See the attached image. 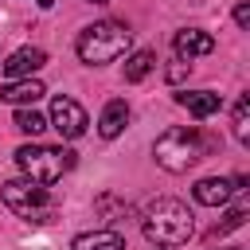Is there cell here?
Masks as SVG:
<instances>
[{
    "label": "cell",
    "instance_id": "277c9868",
    "mask_svg": "<svg viewBox=\"0 0 250 250\" xmlns=\"http://www.w3.org/2000/svg\"><path fill=\"white\" fill-rule=\"evenodd\" d=\"M16 164L35 184H59L74 168V152L62 148V145H20L16 148Z\"/></svg>",
    "mask_w": 250,
    "mask_h": 250
},
{
    "label": "cell",
    "instance_id": "e0dca14e",
    "mask_svg": "<svg viewBox=\"0 0 250 250\" xmlns=\"http://www.w3.org/2000/svg\"><path fill=\"white\" fill-rule=\"evenodd\" d=\"M242 223H246V207H234V211H227V215H223V223H219L211 234L219 238V234H227V230H234V227H242Z\"/></svg>",
    "mask_w": 250,
    "mask_h": 250
},
{
    "label": "cell",
    "instance_id": "4fadbf2b",
    "mask_svg": "<svg viewBox=\"0 0 250 250\" xmlns=\"http://www.w3.org/2000/svg\"><path fill=\"white\" fill-rule=\"evenodd\" d=\"M70 250H125V238L117 230H86L70 242Z\"/></svg>",
    "mask_w": 250,
    "mask_h": 250
},
{
    "label": "cell",
    "instance_id": "7c38bea8",
    "mask_svg": "<svg viewBox=\"0 0 250 250\" xmlns=\"http://www.w3.org/2000/svg\"><path fill=\"white\" fill-rule=\"evenodd\" d=\"M125 125H129V105H125L121 98L105 102V109H102V117H98V133H102L105 141H113V137H121Z\"/></svg>",
    "mask_w": 250,
    "mask_h": 250
},
{
    "label": "cell",
    "instance_id": "52a82bcc",
    "mask_svg": "<svg viewBox=\"0 0 250 250\" xmlns=\"http://www.w3.org/2000/svg\"><path fill=\"white\" fill-rule=\"evenodd\" d=\"M172 51H176V59L191 62V59H199V55H211V51H215V39H211L207 31H199V27H184V31L172 35Z\"/></svg>",
    "mask_w": 250,
    "mask_h": 250
},
{
    "label": "cell",
    "instance_id": "7a4b0ae2",
    "mask_svg": "<svg viewBox=\"0 0 250 250\" xmlns=\"http://www.w3.org/2000/svg\"><path fill=\"white\" fill-rule=\"evenodd\" d=\"M129 39H133V31H129L121 20H98V23H90V27H82V31H78L74 51H78V59H82V62L102 66V62L121 59V55L129 51Z\"/></svg>",
    "mask_w": 250,
    "mask_h": 250
},
{
    "label": "cell",
    "instance_id": "5b68a950",
    "mask_svg": "<svg viewBox=\"0 0 250 250\" xmlns=\"http://www.w3.org/2000/svg\"><path fill=\"white\" fill-rule=\"evenodd\" d=\"M0 195H4L8 211H16L23 223H51L55 219V203H51L47 188L35 180H8L0 188Z\"/></svg>",
    "mask_w": 250,
    "mask_h": 250
},
{
    "label": "cell",
    "instance_id": "ac0fdd59",
    "mask_svg": "<svg viewBox=\"0 0 250 250\" xmlns=\"http://www.w3.org/2000/svg\"><path fill=\"white\" fill-rule=\"evenodd\" d=\"M191 70V62H184V59H176L172 66H168V82H184V74Z\"/></svg>",
    "mask_w": 250,
    "mask_h": 250
},
{
    "label": "cell",
    "instance_id": "7402d4cb",
    "mask_svg": "<svg viewBox=\"0 0 250 250\" xmlns=\"http://www.w3.org/2000/svg\"><path fill=\"white\" fill-rule=\"evenodd\" d=\"M227 250H242V246H227Z\"/></svg>",
    "mask_w": 250,
    "mask_h": 250
},
{
    "label": "cell",
    "instance_id": "30bf717a",
    "mask_svg": "<svg viewBox=\"0 0 250 250\" xmlns=\"http://www.w3.org/2000/svg\"><path fill=\"white\" fill-rule=\"evenodd\" d=\"M191 195H195V203H203V207H223V203L234 195V184L223 180V176H207V180H199V184L191 188Z\"/></svg>",
    "mask_w": 250,
    "mask_h": 250
},
{
    "label": "cell",
    "instance_id": "9a60e30c",
    "mask_svg": "<svg viewBox=\"0 0 250 250\" xmlns=\"http://www.w3.org/2000/svg\"><path fill=\"white\" fill-rule=\"evenodd\" d=\"M47 125H51V121H47L43 113H35V109H27V105H20V109H16V129H20V133H27V137H39Z\"/></svg>",
    "mask_w": 250,
    "mask_h": 250
},
{
    "label": "cell",
    "instance_id": "3957f363",
    "mask_svg": "<svg viewBox=\"0 0 250 250\" xmlns=\"http://www.w3.org/2000/svg\"><path fill=\"white\" fill-rule=\"evenodd\" d=\"M203 152H207V141H203V133L195 125H172L152 145V156H156V164L164 172H188L191 164L203 160Z\"/></svg>",
    "mask_w": 250,
    "mask_h": 250
},
{
    "label": "cell",
    "instance_id": "ffe728a7",
    "mask_svg": "<svg viewBox=\"0 0 250 250\" xmlns=\"http://www.w3.org/2000/svg\"><path fill=\"white\" fill-rule=\"evenodd\" d=\"M35 4H39V8H51V4H55V0H35Z\"/></svg>",
    "mask_w": 250,
    "mask_h": 250
},
{
    "label": "cell",
    "instance_id": "44dd1931",
    "mask_svg": "<svg viewBox=\"0 0 250 250\" xmlns=\"http://www.w3.org/2000/svg\"><path fill=\"white\" fill-rule=\"evenodd\" d=\"M86 4H109V0H86Z\"/></svg>",
    "mask_w": 250,
    "mask_h": 250
},
{
    "label": "cell",
    "instance_id": "2e32d148",
    "mask_svg": "<svg viewBox=\"0 0 250 250\" xmlns=\"http://www.w3.org/2000/svg\"><path fill=\"white\" fill-rule=\"evenodd\" d=\"M234 137H238L242 145H250V98H246V94L234 102Z\"/></svg>",
    "mask_w": 250,
    "mask_h": 250
},
{
    "label": "cell",
    "instance_id": "6da1fadb",
    "mask_svg": "<svg viewBox=\"0 0 250 250\" xmlns=\"http://www.w3.org/2000/svg\"><path fill=\"white\" fill-rule=\"evenodd\" d=\"M141 230L152 246H184L195 234V219L180 199H156L141 211Z\"/></svg>",
    "mask_w": 250,
    "mask_h": 250
},
{
    "label": "cell",
    "instance_id": "d6986e66",
    "mask_svg": "<svg viewBox=\"0 0 250 250\" xmlns=\"http://www.w3.org/2000/svg\"><path fill=\"white\" fill-rule=\"evenodd\" d=\"M234 23L238 27H250V4H238L234 8Z\"/></svg>",
    "mask_w": 250,
    "mask_h": 250
},
{
    "label": "cell",
    "instance_id": "8992f818",
    "mask_svg": "<svg viewBox=\"0 0 250 250\" xmlns=\"http://www.w3.org/2000/svg\"><path fill=\"white\" fill-rule=\"evenodd\" d=\"M51 125L59 129V137H66V141H74V137H82L86 133V125H90V117H86V109L74 102V98H66V94H59L55 102H51Z\"/></svg>",
    "mask_w": 250,
    "mask_h": 250
},
{
    "label": "cell",
    "instance_id": "5bb4252c",
    "mask_svg": "<svg viewBox=\"0 0 250 250\" xmlns=\"http://www.w3.org/2000/svg\"><path fill=\"white\" fill-rule=\"evenodd\" d=\"M152 66H156V55H152L148 47L133 51V55L125 59V82H141V78H148V74H152Z\"/></svg>",
    "mask_w": 250,
    "mask_h": 250
},
{
    "label": "cell",
    "instance_id": "9c48e42d",
    "mask_svg": "<svg viewBox=\"0 0 250 250\" xmlns=\"http://www.w3.org/2000/svg\"><path fill=\"white\" fill-rule=\"evenodd\" d=\"M176 105H184L191 117H211L223 109V98L211 94V90H180L176 94Z\"/></svg>",
    "mask_w": 250,
    "mask_h": 250
},
{
    "label": "cell",
    "instance_id": "8fae6325",
    "mask_svg": "<svg viewBox=\"0 0 250 250\" xmlns=\"http://www.w3.org/2000/svg\"><path fill=\"white\" fill-rule=\"evenodd\" d=\"M43 94H47V86H43L39 78H12V82L0 90V98L12 102V105H31V102H39Z\"/></svg>",
    "mask_w": 250,
    "mask_h": 250
},
{
    "label": "cell",
    "instance_id": "ba28073f",
    "mask_svg": "<svg viewBox=\"0 0 250 250\" xmlns=\"http://www.w3.org/2000/svg\"><path fill=\"white\" fill-rule=\"evenodd\" d=\"M43 62H47V51H39V47H20V51L8 55L4 74H8V78H31Z\"/></svg>",
    "mask_w": 250,
    "mask_h": 250
}]
</instances>
